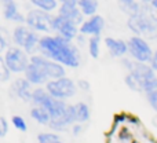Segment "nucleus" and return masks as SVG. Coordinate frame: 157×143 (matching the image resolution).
I'll list each match as a JSON object with an SVG mask.
<instances>
[{
    "mask_svg": "<svg viewBox=\"0 0 157 143\" xmlns=\"http://www.w3.org/2000/svg\"><path fill=\"white\" fill-rule=\"evenodd\" d=\"M44 58H50L54 62L66 65L71 68H77L80 65V55L77 48L71 43V40L57 36V37H43L39 46Z\"/></svg>",
    "mask_w": 157,
    "mask_h": 143,
    "instance_id": "f257e3e1",
    "label": "nucleus"
},
{
    "mask_svg": "<svg viewBox=\"0 0 157 143\" xmlns=\"http://www.w3.org/2000/svg\"><path fill=\"white\" fill-rule=\"evenodd\" d=\"M47 92L55 99H65V98H72L76 92V85L75 83L68 77H62L58 80H51L47 83Z\"/></svg>",
    "mask_w": 157,
    "mask_h": 143,
    "instance_id": "f03ea898",
    "label": "nucleus"
},
{
    "mask_svg": "<svg viewBox=\"0 0 157 143\" xmlns=\"http://www.w3.org/2000/svg\"><path fill=\"white\" fill-rule=\"evenodd\" d=\"M30 63L35 65L36 68L40 69L48 80L50 78H52V80H58V78L65 77V69H63V66L61 65V63H57V62H54V61H48L44 57L35 55V57L30 58Z\"/></svg>",
    "mask_w": 157,
    "mask_h": 143,
    "instance_id": "7ed1b4c3",
    "label": "nucleus"
},
{
    "mask_svg": "<svg viewBox=\"0 0 157 143\" xmlns=\"http://www.w3.org/2000/svg\"><path fill=\"white\" fill-rule=\"evenodd\" d=\"M13 39L15 41V44H18L19 47H24L26 52L36 51V48L40 46V40H41L35 32H32V30H29L28 28L24 26H18L14 29Z\"/></svg>",
    "mask_w": 157,
    "mask_h": 143,
    "instance_id": "20e7f679",
    "label": "nucleus"
},
{
    "mask_svg": "<svg viewBox=\"0 0 157 143\" xmlns=\"http://www.w3.org/2000/svg\"><path fill=\"white\" fill-rule=\"evenodd\" d=\"M29 61L28 55L25 51L17 48V47H11L4 55V62L10 72L19 73V72H26L28 66H29Z\"/></svg>",
    "mask_w": 157,
    "mask_h": 143,
    "instance_id": "39448f33",
    "label": "nucleus"
},
{
    "mask_svg": "<svg viewBox=\"0 0 157 143\" xmlns=\"http://www.w3.org/2000/svg\"><path fill=\"white\" fill-rule=\"evenodd\" d=\"M128 52L136 59V62L146 63L150 62L153 58V52L150 46L146 43V40H144L139 36H134L128 41Z\"/></svg>",
    "mask_w": 157,
    "mask_h": 143,
    "instance_id": "423d86ee",
    "label": "nucleus"
},
{
    "mask_svg": "<svg viewBox=\"0 0 157 143\" xmlns=\"http://www.w3.org/2000/svg\"><path fill=\"white\" fill-rule=\"evenodd\" d=\"M127 25L136 35H144L147 36V37H156L157 36V24L144 18L141 14L136 17H130L127 21Z\"/></svg>",
    "mask_w": 157,
    "mask_h": 143,
    "instance_id": "0eeeda50",
    "label": "nucleus"
},
{
    "mask_svg": "<svg viewBox=\"0 0 157 143\" xmlns=\"http://www.w3.org/2000/svg\"><path fill=\"white\" fill-rule=\"evenodd\" d=\"M52 19L48 13L43 10H33L28 14L26 17V24L29 28H33L36 30H44V32H50L52 29Z\"/></svg>",
    "mask_w": 157,
    "mask_h": 143,
    "instance_id": "6e6552de",
    "label": "nucleus"
},
{
    "mask_svg": "<svg viewBox=\"0 0 157 143\" xmlns=\"http://www.w3.org/2000/svg\"><path fill=\"white\" fill-rule=\"evenodd\" d=\"M123 63L128 68V70H130L131 74H134L139 81H141L142 87H144L146 83L152 81L153 78H156L152 66H147L146 63L132 62V61H128V59H123Z\"/></svg>",
    "mask_w": 157,
    "mask_h": 143,
    "instance_id": "1a4fd4ad",
    "label": "nucleus"
},
{
    "mask_svg": "<svg viewBox=\"0 0 157 143\" xmlns=\"http://www.w3.org/2000/svg\"><path fill=\"white\" fill-rule=\"evenodd\" d=\"M78 2H73V0H65L62 2V6L59 8V15L63 17L65 19H68L69 22L77 26L80 24H84L83 22V13L78 11L77 8Z\"/></svg>",
    "mask_w": 157,
    "mask_h": 143,
    "instance_id": "9d476101",
    "label": "nucleus"
},
{
    "mask_svg": "<svg viewBox=\"0 0 157 143\" xmlns=\"http://www.w3.org/2000/svg\"><path fill=\"white\" fill-rule=\"evenodd\" d=\"M52 29L57 30L61 37L66 39V40H72L77 35V26H75L72 22H69L68 19H65L61 15L54 17V19H52Z\"/></svg>",
    "mask_w": 157,
    "mask_h": 143,
    "instance_id": "9b49d317",
    "label": "nucleus"
},
{
    "mask_svg": "<svg viewBox=\"0 0 157 143\" xmlns=\"http://www.w3.org/2000/svg\"><path fill=\"white\" fill-rule=\"evenodd\" d=\"M103 26H105V21H103L102 17L94 15V17H91L88 21H86L83 25H81L80 32L84 33V35H92V37H94V36H98V37H99Z\"/></svg>",
    "mask_w": 157,
    "mask_h": 143,
    "instance_id": "f8f14e48",
    "label": "nucleus"
},
{
    "mask_svg": "<svg viewBox=\"0 0 157 143\" xmlns=\"http://www.w3.org/2000/svg\"><path fill=\"white\" fill-rule=\"evenodd\" d=\"M11 91L18 98L24 100H32L33 99V91H30V83L26 78H18L11 87Z\"/></svg>",
    "mask_w": 157,
    "mask_h": 143,
    "instance_id": "ddd939ff",
    "label": "nucleus"
},
{
    "mask_svg": "<svg viewBox=\"0 0 157 143\" xmlns=\"http://www.w3.org/2000/svg\"><path fill=\"white\" fill-rule=\"evenodd\" d=\"M105 44L113 57H123L128 51V43H125L123 40L108 37V39H105Z\"/></svg>",
    "mask_w": 157,
    "mask_h": 143,
    "instance_id": "4468645a",
    "label": "nucleus"
},
{
    "mask_svg": "<svg viewBox=\"0 0 157 143\" xmlns=\"http://www.w3.org/2000/svg\"><path fill=\"white\" fill-rule=\"evenodd\" d=\"M25 76H26V80L29 81L30 84H43V83H48V78L44 76V73L40 70L39 68H36L35 65L29 63L26 72H25Z\"/></svg>",
    "mask_w": 157,
    "mask_h": 143,
    "instance_id": "2eb2a0df",
    "label": "nucleus"
},
{
    "mask_svg": "<svg viewBox=\"0 0 157 143\" xmlns=\"http://www.w3.org/2000/svg\"><path fill=\"white\" fill-rule=\"evenodd\" d=\"M4 17L7 19H11V21H15V22H24L26 19L19 14L18 8H17V4L14 2H4Z\"/></svg>",
    "mask_w": 157,
    "mask_h": 143,
    "instance_id": "dca6fc26",
    "label": "nucleus"
},
{
    "mask_svg": "<svg viewBox=\"0 0 157 143\" xmlns=\"http://www.w3.org/2000/svg\"><path fill=\"white\" fill-rule=\"evenodd\" d=\"M30 116L39 122V124H48L50 125V121H51V116L50 113L46 110L44 107H40V106H36L30 110Z\"/></svg>",
    "mask_w": 157,
    "mask_h": 143,
    "instance_id": "f3484780",
    "label": "nucleus"
},
{
    "mask_svg": "<svg viewBox=\"0 0 157 143\" xmlns=\"http://www.w3.org/2000/svg\"><path fill=\"white\" fill-rule=\"evenodd\" d=\"M141 7L136 2H131V0H124V2H120V8L124 11L125 14H128L130 17H136L141 13Z\"/></svg>",
    "mask_w": 157,
    "mask_h": 143,
    "instance_id": "a211bd4d",
    "label": "nucleus"
},
{
    "mask_svg": "<svg viewBox=\"0 0 157 143\" xmlns=\"http://www.w3.org/2000/svg\"><path fill=\"white\" fill-rule=\"evenodd\" d=\"M78 7L81 8V13L84 15H92L94 17L95 11L98 8V3L94 0H80L78 2Z\"/></svg>",
    "mask_w": 157,
    "mask_h": 143,
    "instance_id": "6ab92c4d",
    "label": "nucleus"
},
{
    "mask_svg": "<svg viewBox=\"0 0 157 143\" xmlns=\"http://www.w3.org/2000/svg\"><path fill=\"white\" fill-rule=\"evenodd\" d=\"M75 109H76V121L84 122L90 119V109L86 103H77Z\"/></svg>",
    "mask_w": 157,
    "mask_h": 143,
    "instance_id": "aec40b11",
    "label": "nucleus"
},
{
    "mask_svg": "<svg viewBox=\"0 0 157 143\" xmlns=\"http://www.w3.org/2000/svg\"><path fill=\"white\" fill-rule=\"evenodd\" d=\"M141 14L144 18L149 19V21L155 22V24H157V10L153 6H142L141 7Z\"/></svg>",
    "mask_w": 157,
    "mask_h": 143,
    "instance_id": "412c9836",
    "label": "nucleus"
},
{
    "mask_svg": "<svg viewBox=\"0 0 157 143\" xmlns=\"http://www.w3.org/2000/svg\"><path fill=\"white\" fill-rule=\"evenodd\" d=\"M37 141H39V143H63L62 139H61L57 134H51V132L39 134Z\"/></svg>",
    "mask_w": 157,
    "mask_h": 143,
    "instance_id": "4be33fe9",
    "label": "nucleus"
},
{
    "mask_svg": "<svg viewBox=\"0 0 157 143\" xmlns=\"http://www.w3.org/2000/svg\"><path fill=\"white\" fill-rule=\"evenodd\" d=\"M32 4L37 6L39 10L43 11H51L57 7V2L55 0H32Z\"/></svg>",
    "mask_w": 157,
    "mask_h": 143,
    "instance_id": "5701e85b",
    "label": "nucleus"
},
{
    "mask_svg": "<svg viewBox=\"0 0 157 143\" xmlns=\"http://www.w3.org/2000/svg\"><path fill=\"white\" fill-rule=\"evenodd\" d=\"M125 84H127L131 89H134V91H138V92L144 91V87H142L141 81H139L134 74H131V73L125 76Z\"/></svg>",
    "mask_w": 157,
    "mask_h": 143,
    "instance_id": "b1692460",
    "label": "nucleus"
},
{
    "mask_svg": "<svg viewBox=\"0 0 157 143\" xmlns=\"http://www.w3.org/2000/svg\"><path fill=\"white\" fill-rule=\"evenodd\" d=\"M88 51L92 58H98L99 55V37L94 36L88 40Z\"/></svg>",
    "mask_w": 157,
    "mask_h": 143,
    "instance_id": "393cba45",
    "label": "nucleus"
},
{
    "mask_svg": "<svg viewBox=\"0 0 157 143\" xmlns=\"http://www.w3.org/2000/svg\"><path fill=\"white\" fill-rule=\"evenodd\" d=\"M47 95H48V92L44 91L43 88H36L35 91H33V99L32 100L37 106H41V103L44 102V99L47 98Z\"/></svg>",
    "mask_w": 157,
    "mask_h": 143,
    "instance_id": "a878e982",
    "label": "nucleus"
},
{
    "mask_svg": "<svg viewBox=\"0 0 157 143\" xmlns=\"http://www.w3.org/2000/svg\"><path fill=\"white\" fill-rule=\"evenodd\" d=\"M0 81H7L8 80V77H10V69L7 68V65H6V62H4V58H2L0 59Z\"/></svg>",
    "mask_w": 157,
    "mask_h": 143,
    "instance_id": "bb28decb",
    "label": "nucleus"
},
{
    "mask_svg": "<svg viewBox=\"0 0 157 143\" xmlns=\"http://www.w3.org/2000/svg\"><path fill=\"white\" fill-rule=\"evenodd\" d=\"M11 121H13L14 127H15L17 130L22 131V132H25V131H26V122H25V120L22 119L21 116H14Z\"/></svg>",
    "mask_w": 157,
    "mask_h": 143,
    "instance_id": "cd10ccee",
    "label": "nucleus"
},
{
    "mask_svg": "<svg viewBox=\"0 0 157 143\" xmlns=\"http://www.w3.org/2000/svg\"><path fill=\"white\" fill-rule=\"evenodd\" d=\"M147 100H149L150 106L157 111V91L147 92Z\"/></svg>",
    "mask_w": 157,
    "mask_h": 143,
    "instance_id": "c85d7f7f",
    "label": "nucleus"
},
{
    "mask_svg": "<svg viewBox=\"0 0 157 143\" xmlns=\"http://www.w3.org/2000/svg\"><path fill=\"white\" fill-rule=\"evenodd\" d=\"M7 128H8V125H7L6 119L4 117H0V136H2V138L7 134Z\"/></svg>",
    "mask_w": 157,
    "mask_h": 143,
    "instance_id": "c756f323",
    "label": "nucleus"
},
{
    "mask_svg": "<svg viewBox=\"0 0 157 143\" xmlns=\"http://www.w3.org/2000/svg\"><path fill=\"white\" fill-rule=\"evenodd\" d=\"M127 114H124V113H121V114H116L114 116V124H117L119 125L120 122H124V121H127Z\"/></svg>",
    "mask_w": 157,
    "mask_h": 143,
    "instance_id": "7c9ffc66",
    "label": "nucleus"
},
{
    "mask_svg": "<svg viewBox=\"0 0 157 143\" xmlns=\"http://www.w3.org/2000/svg\"><path fill=\"white\" fill-rule=\"evenodd\" d=\"M119 136H120V141H128V139L131 138V135H130V132H128L127 128H123Z\"/></svg>",
    "mask_w": 157,
    "mask_h": 143,
    "instance_id": "2f4dec72",
    "label": "nucleus"
},
{
    "mask_svg": "<svg viewBox=\"0 0 157 143\" xmlns=\"http://www.w3.org/2000/svg\"><path fill=\"white\" fill-rule=\"evenodd\" d=\"M150 65H152V69L153 70H156L157 72V51L153 54V58H152V61H150Z\"/></svg>",
    "mask_w": 157,
    "mask_h": 143,
    "instance_id": "473e14b6",
    "label": "nucleus"
},
{
    "mask_svg": "<svg viewBox=\"0 0 157 143\" xmlns=\"http://www.w3.org/2000/svg\"><path fill=\"white\" fill-rule=\"evenodd\" d=\"M77 85H78V87H81L83 89H88V88H90V84L87 83V81H84V80H80V81H78Z\"/></svg>",
    "mask_w": 157,
    "mask_h": 143,
    "instance_id": "72a5a7b5",
    "label": "nucleus"
},
{
    "mask_svg": "<svg viewBox=\"0 0 157 143\" xmlns=\"http://www.w3.org/2000/svg\"><path fill=\"white\" fill-rule=\"evenodd\" d=\"M127 121H128V122H131V124H135V125H138V124H139V120L136 119V117H134V116H132V117L128 116V117H127Z\"/></svg>",
    "mask_w": 157,
    "mask_h": 143,
    "instance_id": "f704fd0d",
    "label": "nucleus"
},
{
    "mask_svg": "<svg viewBox=\"0 0 157 143\" xmlns=\"http://www.w3.org/2000/svg\"><path fill=\"white\" fill-rule=\"evenodd\" d=\"M81 132V125H75L73 127V134L75 135H77V134Z\"/></svg>",
    "mask_w": 157,
    "mask_h": 143,
    "instance_id": "c9c22d12",
    "label": "nucleus"
},
{
    "mask_svg": "<svg viewBox=\"0 0 157 143\" xmlns=\"http://www.w3.org/2000/svg\"><path fill=\"white\" fill-rule=\"evenodd\" d=\"M6 48V41L3 37H0V50H4Z\"/></svg>",
    "mask_w": 157,
    "mask_h": 143,
    "instance_id": "e433bc0d",
    "label": "nucleus"
},
{
    "mask_svg": "<svg viewBox=\"0 0 157 143\" xmlns=\"http://www.w3.org/2000/svg\"><path fill=\"white\" fill-rule=\"evenodd\" d=\"M150 6H153V7L157 10V0H152V2H150Z\"/></svg>",
    "mask_w": 157,
    "mask_h": 143,
    "instance_id": "4c0bfd02",
    "label": "nucleus"
},
{
    "mask_svg": "<svg viewBox=\"0 0 157 143\" xmlns=\"http://www.w3.org/2000/svg\"><path fill=\"white\" fill-rule=\"evenodd\" d=\"M132 143H139L138 141H132Z\"/></svg>",
    "mask_w": 157,
    "mask_h": 143,
    "instance_id": "58836bf2",
    "label": "nucleus"
}]
</instances>
